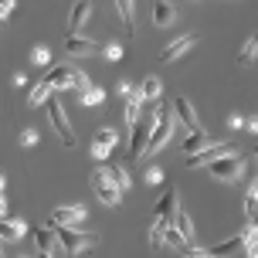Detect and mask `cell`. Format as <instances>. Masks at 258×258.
Wrapping results in <instances>:
<instances>
[{
    "label": "cell",
    "instance_id": "cell-14",
    "mask_svg": "<svg viewBox=\"0 0 258 258\" xmlns=\"http://www.w3.org/2000/svg\"><path fill=\"white\" fill-rule=\"evenodd\" d=\"M44 85L48 89H72L75 85V68H68V64H61V68H51L48 72V78H44Z\"/></svg>",
    "mask_w": 258,
    "mask_h": 258
},
{
    "label": "cell",
    "instance_id": "cell-36",
    "mask_svg": "<svg viewBox=\"0 0 258 258\" xmlns=\"http://www.w3.org/2000/svg\"><path fill=\"white\" fill-rule=\"evenodd\" d=\"M146 180H150V183H163V173H160L156 167H150V170H146Z\"/></svg>",
    "mask_w": 258,
    "mask_h": 258
},
{
    "label": "cell",
    "instance_id": "cell-22",
    "mask_svg": "<svg viewBox=\"0 0 258 258\" xmlns=\"http://www.w3.org/2000/svg\"><path fill=\"white\" fill-rule=\"evenodd\" d=\"M116 7H119V17H122L126 31L133 34V31H136V4H133V0H119Z\"/></svg>",
    "mask_w": 258,
    "mask_h": 258
},
{
    "label": "cell",
    "instance_id": "cell-4",
    "mask_svg": "<svg viewBox=\"0 0 258 258\" xmlns=\"http://www.w3.org/2000/svg\"><path fill=\"white\" fill-rule=\"evenodd\" d=\"M170 136H173V116H170V105H160V122H156V129L150 133L146 153H160V150L170 143ZM146 153H143V156H146Z\"/></svg>",
    "mask_w": 258,
    "mask_h": 258
},
{
    "label": "cell",
    "instance_id": "cell-28",
    "mask_svg": "<svg viewBox=\"0 0 258 258\" xmlns=\"http://www.w3.org/2000/svg\"><path fill=\"white\" fill-rule=\"evenodd\" d=\"M31 61L41 64V68H48V64H51V54H48V48H34V51H31Z\"/></svg>",
    "mask_w": 258,
    "mask_h": 258
},
{
    "label": "cell",
    "instance_id": "cell-5",
    "mask_svg": "<svg viewBox=\"0 0 258 258\" xmlns=\"http://www.w3.org/2000/svg\"><path fill=\"white\" fill-rule=\"evenodd\" d=\"M44 105H48V119H51L54 133L61 136V143H64V146H75V133H72V126H68V119H64L61 102H58V99H48Z\"/></svg>",
    "mask_w": 258,
    "mask_h": 258
},
{
    "label": "cell",
    "instance_id": "cell-1",
    "mask_svg": "<svg viewBox=\"0 0 258 258\" xmlns=\"http://www.w3.org/2000/svg\"><path fill=\"white\" fill-rule=\"evenodd\" d=\"M51 234H54V241L61 245V251H64V255H85L89 248H95V245H99V234L82 231V228H58V224H54V228H51Z\"/></svg>",
    "mask_w": 258,
    "mask_h": 258
},
{
    "label": "cell",
    "instance_id": "cell-32",
    "mask_svg": "<svg viewBox=\"0 0 258 258\" xmlns=\"http://www.w3.org/2000/svg\"><path fill=\"white\" fill-rule=\"evenodd\" d=\"M34 143H38V133L34 129H24L21 133V146H34Z\"/></svg>",
    "mask_w": 258,
    "mask_h": 258
},
{
    "label": "cell",
    "instance_id": "cell-17",
    "mask_svg": "<svg viewBox=\"0 0 258 258\" xmlns=\"http://www.w3.org/2000/svg\"><path fill=\"white\" fill-rule=\"evenodd\" d=\"M170 224L177 228V234H180L187 245H194V221H190V214H187L180 204H177V211H173V221H170Z\"/></svg>",
    "mask_w": 258,
    "mask_h": 258
},
{
    "label": "cell",
    "instance_id": "cell-19",
    "mask_svg": "<svg viewBox=\"0 0 258 258\" xmlns=\"http://www.w3.org/2000/svg\"><path fill=\"white\" fill-rule=\"evenodd\" d=\"M92 17V4H85V0H78L75 7H72V21H68V34H78L82 31V24Z\"/></svg>",
    "mask_w": 258,
    "mask_h": 258
},
{
    "label": "cell",
    "instance_id": "cell-38",
    "mask_svg": "<svg viewBox=\"0 0 258 258\" xmlns=\"http://www.w3.org/2000/svg\"><path fill=\"white\" fill-rule=\"evenodd\" d=\"M0 218H7V201L0 197Z\"/></svg>",
    "mask_w": 258,
    "mask_h": 258
},
{
    "label": "cell",
    "instance_id": "cell-9",
    "mask_svg": "<svg viewBox=\"0 0 258 258\" xmlns=\"http://www.w3.org/2000/svg\"><path fill=\"white\" fill-rule=\"evenodd\" d=\"M170 112H177V119H180L183 126L190 129V133H197V129H201V119H197V112H194V105H190V99H177V102L170 105Z\"/></svg>",
    "mask_w": 258,
    "mask_h": 258
},
{
    "label": "cell",
    "instance_id": "cell-20",
    "mask_svg": "<svg viewBox=\"0 0 258 258\" xmlns=\"http://www.w3.org/2000/svg\"><path fill=\"white\" fill-rule=\"evenodd\" d=\"M218 140H211L204 129H197V133H190L187 136V143H183V153L187 156H194V153H201V150H207V146H214Z\"/></svg>",
    "mask_w": 258,
    "mask_h": 258
},
{
    "label": "cell",
    "instance_id": "cell-27",
    "mask_svg": "<svg viewBox=\"0 0 258 258\" xmlns=\"http://www.w3.org/2000/svg\"><path fill=\"white\" fill-rule=\"evenodd\" d=\"M255 48H258V38L251 34V38L245 41V48H241V54H238V64H251V58H255Z\"/></svg>",
    "mask_w": 258,
    "mask_h": 258
},
{
    "label": "cell",
    "instance_id": "cell-35",
    "mask_svg": "<svg viewBox=\"0 0 258 258\" xmlns=\"http://www.w3.org/2000/svg\"><path fill=\"white\" fill-rule=\"evenodd\" d=\"M105 58H109V61L122 58V48H119V44H105Z\"/></svg>",
    "mask_w": 258,
    "mask_h": 258
},
{
    "label": "cell",
    "instance_id": "cell-39",
    "mask_svg": "<svg viewBox=\"0 0 258 258\" xmlns=\"http://www.w3.org/2000/svg\"><path fill=\"white\" fill-rule=\"evenodd\" d=\"M4 187H7V177L0 173V197H4Z\"/></svg>",
    "mask_w": 258,
    "mask_h": 258
},
{
    "label": "cell",
    "instance_id": "cell-23",
    "mask_svg": "<svg viewBox=\"0 0 258 258\" xmlns=\"http://www.w3.org/2000/svg\"><path fill=\"white\" fill-rule=\"evenodd\" d=\"M140 105H143V99L136 95V92H129L126 95V126L129 129L136 126V119H140Z\"/></svg>",
    "mask_w": 258,
    "mask_h": 258
},
{
    "label": "cell",
    "instance_id": "cell-26",
    "mask_svg": "<svg viewBox=\"0 0 258 258\" xmlns=\"http://www.w3.org/2000/svg\"><path fill=\"white\" fill-rule=\"evenodd\" d=\"M48 99H51V89H48L44 82H41V85H34V89H31V95H27V102H31V105H41V102H48Z\"/></svg>",
    "mask_w": 258,
    "mask_h": 258
},
{
    "label": "cell",
    "instance_id": "cell-2",
    "mask_svg": "<svg viewBox=\"0 0 258 258\" xmlns=\"http://www.w3.org/2000/svg\"><path fill=\"white\" fill-rule=\"evenodd\" d=\"M207 170H211V177H214V180L234 183V180H241V173L248 170V156H241V153L218 156L214 163H207Z\"/></svg>",
    "mask_w": 258,
    "mask_h": 258
},
{
    "label": "cell",
    "instance_id": "cell-7",
    "mask_svg": "<svg viewBox=\"0 0 258 258\" xmlns=\"http://www.w3.org/2000/svg\"><path fill=\"white\" fill-rule=\"evenodd\" d=\"M82 221H85V207H82V204L51 211V228H54V224H58V228H75V224H82Z\"/></svg>",
    "mask_w": 258,
    "mask_h": 258
},
{
    "label": "cell",
    "instance_id": "cell-3",
    "mask_svg": "<svg viewBox=\"0 0 258 258\" xmlns=\"http://www.w3.org/2000/svg\"><path fill=\"white\" fill-rule=\"evenodd\" d=\"M160 122V109L150 112V116H140L136 119V126H133V140H129V160H140L146 153V143H150V133L156 129Z\"/></svg>",
    "mask_w": 258,
    "mask_h": 258
},
{
    "label": "cell",
    "instance_id": "cell-15",
    "mask_svg": "<svg viewBox=\"0 0 258 258\" xmlns=\"http://www.w3.org/2000/svg\"><path fill=\"white\" fill-rule=\"evenodd\" d=\"M34 245L44 251V255H51V258H61L64 251H61V245L54 241V234H51V228H34Z\"/></svg>",
    "mask_w": 258,
    "mask_h": 258
},
{
    "label": "cell",
    "instance_id": "cell-8",
    "mask_svg": "<svg viewBox=\"0 0 258 258\" xmlns=\"http://www.w3.org/2000/svg\"><path fill=\"white\" fill-rule=\"evenodd\" d=\"M228 153H234L231 143H214V146H207V150H201V153L187 156V167H204V163H214L218 156H228Z\"/></svg>",
    "mask_w": 258,
    "mask_h": 258
},
{
    "label": "cell",
    "instance_id": "cell-31",
    "mask_svg": "<svg viewBox=\"0 0 258 258\" xmlns=\"http://www.w3.org/2000/svg\"><path fill=\"white\" fill-rule=\"evenodd\" d=\"M72 89H78V92H82V95H85V92L92 89V82H89V78H85V75H82L78 68H75V85H72Z\"/></svg>",
    "mask_w": 258,
    "mask_h": 258
},
{
    "label": "cell",
    "instance_id": "cell-16",
    "mask_svg": "<svg viewBox=\"0 0 258 258\" xmlns=\"http://www.w3.org/2000/svg\"><path fill=\"white\" fill-rule=\"evenodd\" d=\"M27 234V224L21 218H0V241H17Z\"/></svg>",
    "mask_w": 258,
    "mask_h": 258
},
{
    "label": "cell",
    "instance_id": "cell-21",
    "mask_svg": "<svg viewBox=\"0 0 258 258\" xmlns=\"http://www.w3.org/2000/svg\"><path fill=\"white\" fill-rule=\"evenodd\" d=\"M177 21V7L173 4H167V0H160V4H153V24L156 27H167Z\"/></svg>",
    "mask_w": 258,
    "mask_h": 258
},
{
    "label": "cell",
    "instance_id": "cell-13",
    "mask_svg": "<svg viewBox=\"0 0 258 258\" xmlns=\"http://www.w3.org/2000/svg\"><path fill=\"white\" fill-rule=\"evenodd\" d=\"M194 44H197V34H183V38H177L173 41V44H167V48H163V54H160V61H177V58H180V54H187L194 48Z\"/></svg>",
    "mask_w": 258,
    "mask_h": 258
},
{
    "label": "cell",
    "instance_id": "cell-10",
    "mask_svg": "<svg viewBox=\"0 0 258 258\" xmlns=\"http://www.w3.org/2000/svg\"><path fill=\"white\" fill-rule=\"evenodd\" d=\"M116 143H119L116 129H99V133H95V140H92V156H95V160H105L109 150H112Z\"/></svg>",
    "mask_w": 258,
    "mask_h": 258
},
{
    "label": "cell",
    "instance_id": "cell-24",
    "mask_svg": "<svg viewBox=\"0 0 258 258\" xmlns=\"http://www.w3.org/2000/svg\"><path fill=\"white\" fill-rule=\"evenodd\" d=\"M140 99H160V78H153V75H146L143 78V85H140V92H136Z\"/></svg>",
    "mask_w": 258,
    "mask_h": 258
},
{
    "label": "cell",
    "instance_id": "cell-29",
    "mask_svg": "<svg viewBox=\"0 0 258 258\" xmlns=\"http://www.w3.org/2000/svg\"><path fill=\"white\" fill-rule=\"evenodd\" d=\"M102 99H105L102 89H89L85 95H82V102H85V105H102Z\"/></svg>",
    "mask_w": 258,
    "mask_h": 258
},
{
    "label": "cell",
    "instance_id": "cell-37",
    "mask_svg": "<svg viewBox=\"0 0 258 258\" xmlns=\"http://www.w3.org/2000/svg\"><path fill=\"white\" fill-rule=\"evenodd\" d=\"M116 92H119V99H126V95H129L133 89H129V82H119V85H116Z\"/></svg>",
    "mask_w": 258,
    "mask_h": 258
},
{
    "label": "cell",
    "instance_id": "cell-11",
    "mask_svg": "<svg viewBox=\"0 0 258 258\" xmlns=\"http://www.w3.org/2000/svg\"><path fill=\"white\" fill-rule=\"evenodd\" d=\"M64 54H68V58H89V54H95V41L68 34V38H64Z\"/></svg>",
    "mask_w": 258,
    "mask_h": 258
},
{
    "label": "cell",
    "instance_id": "cell-18",
    "mask_svg": "<svg viewBox=\"0 0 258 258\" xmlns=\"http://www.w3.org/2000/svg\"><path fill=\"white\" fill-rule=\"evenodd\" d=\"M105 180L112 183V187H116L119 194L133 187V180H129V170H126V167H119V163H112V167H105Z\"/></svg>",
    "mask_w": 258,
    "mask_h": 258
},
{
    "label": "cell",
    "instance_id": "cell-40",
    "mask_svg": "<svg viewBox=\"0 0 258 258\" xmlns=\"http://www.w3.org/2000/svg\"><path fill=\"white\" fill-rule=\"evenodd\" d=\"M21 258H31V255H21Z\"/></svg>",
    "mask_w": 258,
    "mask_h": 258
},
{
    "label": "cell",
    "instance_id": "cell-12",
    "mask_svg": "<svg viewBox=\"0 0 258 258\" xmlns=\"http://www.w3.org/2000/svg\"><path fill=\"white\" fill-rule=\"evenodd\" d=\"M173 211H177V190L173 187H163V194H160V204H156V211H153V218L156 221H173Z\"/></svg>",
    "mask_w": 258,
    "mask_h": 258
},
{
    "label": "cell",
    "instance_id": "cell-25",
    "mask_svg": "<svg viewBox=\"0 0 258 258\" xmlns=\"http://www.w3.org/2000/svg\"><path fill=\"white\" fill-rule=\"evenodd\" d=\"M255 204H258V183L251 180V183H248V194H245V214H248V224L255 221Z\"/></svg>",
    "mask_w": 258,
    "mask_h": 258
},
{
    "label": "cell",
    "instance_id": "cell-30",
    "mask_svg": "<svg viewBox=\"0 0 258 258\" xmlns=\"http://www.w3.org/2000/svg\"><path fill=\"white\" fill-rule=\"evenodd\" d=\"M180 255H183V258H211L204 248H197V245H183V248H180Z\"/></svg>",
    "mask_w": 258,
    "mask_h": 258
},
{
    "label": "cell",
    "instance_id": "cell-34",
    "mask_svg": "<svg viewBox=\"0 0 258 258\" xmlns=\"http://www.w3.org/2000/svg\"><path fill=\"white\" fill-rule=\"evenodd\" d=\"M14 7H17V4H11V0H0V21H7V17L14 14Z\"/></svg>",
    "mask_w": 258,
    "mask_h": 258
},
{
    "label": "cell",
    "instance_id": "cell-33",
    "mask_svg": "<svg viewBox=\"0 0 258 258\" xmlns=\"http://www.w3.org/2000/svg\"><path fill=\"white\" fill-rule=\"evenodd\" d=\"M245 258H258V245H255V238H245Z\"/></svg>",
    "mask_w": 258,
    "mask_h": 258
},
{
    "label": "cell",
    "instance_id": "cell-6",
    "mask_svg": "<svg viewBox=\"0 0 258 258\" xmlns=\"http://www.w3.org/2000/svg\"><path fill=\"white\" fill-rule=\"evenodd\" d=\"M92 190L99 194V201H102V204H109V207L119 204V190H116L109 180H105V167L92 170Z\"/></svg>",
    "mask_w": 258,
    "mask_h": 258
}]
</instances>
